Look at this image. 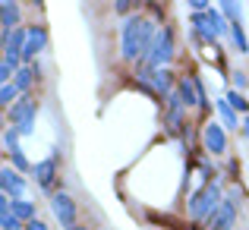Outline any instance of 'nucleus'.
I'll return each mask as SVG.
<instances>
[{"instance_id": "nucleus-1", "label": "nucleus", "mask_w": 249, "mask_h": 230, "mask_svg": "<svg viewBox=\"0 0 249 230\" xmlns=\"http://www.w3.org/2000/svg\"><path fill=\"white\" fill-rule=\"evenodd\" d=\"M158 22L145 13H136V16H126L120 25V57L126 63H142L148 54V48L158 38Z\"/></svg>"}, {"instance_id": "nucleus-2", "label": "nucleus", "mask_w": 249, "mask_h": 230, "mask_svg": "<svg viewBox=\"0 0 249 230\" xmlns=\"http://www.w3.org/2000/svg\"><path fill=\"white\" fill-rule=\"evenodd\" d=\"M221 202H224V189H221V183H218V180H208L205 186L199 189V193L189 195L186 212H189V218H193V221L205 224V221L221 208Z\"/></svg>"}, {"instance_id": "nucleus-3", "label": "nucleus", "mask_w": 249, "mask_h": 230, "mask_svg": "<svg viewBox=\"0 0 249 230\" xmlns=\"http://www.w3.org/2000/svg\"><path fill=\"white\" fill-rule=\"evenodd\" d=\"M170 57H174V29H170V25H161L158 38H155V44L148 48V54H145L142 63L152 67V70H167Z\"/></svg>"}, {"instance_id": "nucleus-4", "label": "nucleus", "mask_w": 249, "mask_h": 230, "mask_svg": "<svg viewBox=\"0 0 249 230\" xmlns=\"http://www.w3.org/2000/svg\"><path fill=\"white\" fill-rule=\"evenodd\" d=\"M35 117H38V101L32 95H22L10 107V126L19 129V136H29L35 129Z\"/></svg>"}, {"instance_id": "nucleus-5", "label": "nucleus", "mask_w": 249, "mask_h": 230, "mask_svg": "<svg viewBox=\"0 0 249 230\" xmlns=\"http://www.w3.org/2000/svg\"><path fill=\"white\" fill-rule=\"evenodd\" d=\"M164 126H167L170 136H180L183 126H189L186 123V104H183V98L177 95V88L164 98Z\"/></svg>"}, {"instance_id": "nucleus-6", "label": "nucleus", "mask_w": 249, "mask_h": 230, "mask_svg": "<svg viewBox=\"0 0 249 230\" xmlns=\"http://www.w3.org/2000/svg\"><path fill=\"white\" fill-rule=\"evenodd\" d=\"M32 174H35V183H38V189H41V193H51V195L57 193V180H60V161H57V155L38 161Z\"/></svg>"}, {"instance_id": "nucleus-7", "label": "nucleus", "mask_w": 249, "mask_h": 230, "mask_svg": "<svg viewBox=\"0 0 249 230\" xmlns=\"http://www.w3.org/2000/svg\"><path fill=\"white\" fill-rule=\"evenodd\" d=\"M51 212H54V218L60 221L63 230H76V202L70 193H54L51 195Z\"/></svg>"}, {"instance_id": "nucleus-8", "label": "nucleus", "mask_w": 249, "mask_h": 230, "mask_svg": "<svg viewBox=\"0 0 249 230\" xmlns=\"http://www.w3.org/2000/svg\"><path fill=\"white\" fill-rule=\"evenodd\" d=\"M199 139H202V145H205L208 155H224L227 152V133H224V126H221V123H214V120L202 123Z\"/></svg>"}, {"instance_id": "nucleus-9", "label": "nucleus", "mask_w": 249, "mask_h": 230, "mask_svg": "<svg viewBox=\"0 0 249 230\" xmlns=\"http://www.w3.org/2000/svg\"><path fill=\"white\" fill-rule=\"evenodd\" d=\"M237 212H240V202H233V199H227L224 195V202H221V208L212 214V218L202 224V230H233V221H237Z\"/></svg>"}, {"instance_id": "nucleus-10", "label": "nucleus", "mask_w": 249, "mask_h": 230, "mask_svg": "<svg viewBox=\"0 0 249 230\" xmlns=\"http://www.w3.org/2000/svg\"><path fill=\"white\" fill-rule=\"evenodd\" d=\"M44 48H48V29H44V25H32V29H29V38H25L22 63H25V67H32V60H35Z\"/></svg>"}, {"instance_id": "nucleus-11", "label": "nucleus", "mask_w": 249, "mask_h": 230, "mask_svg": "<svg viewBox=\"0 0 249 230\" xmlns=\"http://www.w3.org/2000/svg\"><path fill=\"white\" fill-rule=\"evenodd\" d=\"M0 189H3L6 199H22V193H25V180L19 177V170L3 167V170H0Z\"/></svg>"}, {"instance_id": "nucleus-12", "label": "nucleus", "mask_w": 249, "mask_h": 230, "mask_svg": "<svg viewBox=\"0 0 249 230\" xmlns=\"http://www.w3.org/2000/svg\"><path fill=\"white\" fill-rule=\"evenodd\" d=\"M25 38H29V29L3 32V57H19V60H22V51H25Z\"/></svg>"}, {"instance_id": "nucleus-13", "label": "nucleus", "mask_w": 249, "mask_h": 230, "mask_svg": "<svg viewBox=\"0 0 249 230\" xmlns=\"http://www.w3.org/2000/svg\"><path fill=\"white\" fill-rule=\"evenodd\" d=\"M177 95L183 98V104L186 107H199V85H196V76H183L177 79Z\"/></svg>"}, {"instance_id": "nucleus-14", "label": "nucleus", "mask_w": 249, "mask_h": 230, "mask_svg": "<svg viewBox=\"0 0 249 230\" xmlns=\"http://www.w3.org/2000/svg\"><path fill=\"white\" fill-rule=\"evenodd\" d=\"M0 25H3V32L19 29V3L16 0H3L0 3Z\"/></svg>"}, {"instance_id": "nucleus-15", "label": "nucleus", "mask_w": 249, "mask_h": 230, "mask_svg": "<svg viewBox=\"0 0 249 230\" xmlns=\"http://www.w3.org/2000/svg\"><path fill=\"white\" fill-rule=\"evenodd\" d=\"M0 227L3 230H25V224L13 214V199L0 195Z\"/></svg>"}, {"instance_id": "nucleus-16", "label": "nucleus", "mask_w": 249, "mask_h": 230, "mask_svg": "<svg viewBox=\"0 0 249 230\" xmlns=\"http://www.w3.org/2000/svg\"><path fill=\"white\" fill-rule=\"evenodd\" d=\"M35 76H38V63H32V67H22L16 73V79H13V85H16L22 95H29L32 91V82H35Z\"/></svg>"}, {"instance_id": "nucleus-17", "label": "nucleus", "mask_w": 249, "mask_h": 230, "mask_svg": "<svg viewBox=\"0 0 249 230\" xmlns=\"http://www.w3.org/2000/svg\"><path fill=\"white\" fill-rule=\"evenodd\" d=\"M13 214H16L22 224L38 221V218H35V202H29V199H13Z\"/></svg>"}, {"instance_id": "nucleus-18", "label": "nucleus", "mask_w": 249, "mask_h": 230, "mask_svg": "<svg viewBox=\"0 0 249 230\" xmlns=\"http://www.w3.org/2000/svg\"><path fill=\"white\" fill-rule=\"evenodd\" d=\"M19 63H22V60H19V57H3V60H0V82H13V79H16V73H19V70H22V67H19Z\"/></svg>"}, {"instance_id": "nucleus-19", "label": "nucleus", "mask_w": 249, "mask_h": 230, "mask_svg": "<svg viewBox=\"0 0 249 230\" xmlns=\"http://www.w3.org/2000/svg\"><path fill=\"white\" fill-rule=\"evenodd\" d=\"M214 110L221 114V120H224V126H231V129H237L240 126V120H237V110L227 104V98H221V101H214Z\"/></svg>"}, {"instance_id": "nucleus-20", "label": "nucleus", "mask_w": 249, "mask_h": 230, "mask_svg": "<svg viewBox=\"0 0 249 230\" xmlns=\"http://www.w3.org/2000/svg\"><path fill=\"white\" fill-rule=\"evenodd\" d=\"M19 98H22V91H19V88H16V85H13V82L0 85V107H6V110H10L13 104L19 101Z\"/></svg>"}, {"instance_id": "nucleus-21", "label": "nucleus", "mask_w": 249, "mask_h": 230, "mask_svg": "<svg viewBox=\"0 0 249 230\" xmlns=\"http://www.w3.org/2000/svg\"><path fill=\"white\" fill-rule=\"evenodd\" d=\"M227 104H231V107L233 110H237V114H246L249 117V98L243 95V91H237V88H231V91H227Z\"/></svg>"}, {"instance_id": "nucleus-22", "label": "nucleus", "mask_w": 249, "mask_h": 230, "mask_svg": "<svg viewBox=\"0 0 249 230\" xmlns=\"http://www.w3.org/2000/svg\"><path fill=\"white\" fill-rule=\"evenodd\" d=\"M231 38L237 44V54H249V41H246V32L240 22H231Z\"/></svg>"}, {"instance_id": "nucleus-23", "label": "nucleus", "mask_w": 249, "mask_h": 230, "mask_svg": "<svg viewBox=\"0 0 249 230\" xmlns=\"http://www.w3.org/2000/svg\"><path fill=\"white\" fill-rule=\"evenodd\" d=\"M221 16H224L227 22H240V3H233V0H224V3H221Z\"/></svg>"}, {"instance_id": "nucleus-24", "label": "nucleus", "mask_w": 249, "mask_h": 230, "mask_svg": "<svg viewBox=\"0 0 249 230\" xmlns=\"http://www.w3.org/2000/svg\"><path fill=\"white\" fill-rule=\"evenodd\" d=\"M10 161H13V170H35L29 164V158L22 155V148H16V152H10Z\"/></svg>"}, {"instance_id": "nucleus-25", "label": "nucleus", "mask_w": 249, "mask_h": 230, "mask_svg": "<svg viewBox=\"0 0 249 230\" xmlns=\"http://www.w3.org/2000/svg\"><path fill=\"white\" fill-rule=\"evenodd\" d=\"M3 145H6V152H16L19 148V129H13V126L3 129Z\"/></svg>"}, {"instance_id": "nucleus-26", "label": "nucleus", "mask_w": 249, "mask_h": 230, "mask_svg": "<svg viewBox=\"0 0 249 230\" xmlns=\"http://www.w3.org/2000/svg\"><path fill=\"white\" fill-rule=\"evenodd\" d=\"M233 82H237V91H240V88H243V85L249 82V79H246V73H243V70H237V73H233Z\"/></svg>"}, {"instance_id": "nucleus-27", "label": "nucleus", "mask_w": 249, "mask_h": 230, "mask_svg": "<svg viewBox=\"0 0 249 230\" xmlns=\"http://www.w3.org/2000/svg\"><path fill=\"white\" fill-rule=\"evenodd\" d=\"M133 6L136 3H129V0H120V3H117V13H133ZM133 16H136V13H133Z\"/></svg>"}, {"instance_id": "nucleus-28", "label": "nucleus", "mask_w": 249, "mask_h": 230, "mask_svg": "<svg viewBox=\"0 0 249 230\" xmlns=\"http://www.w3.org/2000/svg\"><path fill=\"white\" fill-rule=\"evenodd\" d=\"M25 230H48L44 221H32V224H25Z\"/></svg>"}, {"instance_id": "nucleus-29", "label": "nucleus", "mask_w": 249, "mask_h": 230, "mask_svg": "<svg viewBox=\"0 0 249 230\" xmlns=\"http://www.w3.org/2000/svg\"><path fill=\"white\" fill-rule=\"evenodd\" d=\"M243 136L249 139V117H243Z\"/></svg>"}, {"instance_id": "nucleus-30", "label": "nucleus", "mask_w": 249, "mask_h": 230, "mask_svg": "<svg viewBox=\"0 0 249 230\" xmlns=\"http://www.w3.org/2000/svg\"><path fill=\"white\" fill-rule=\"evenodd\" d=\"M76 230H89V227H76Z\"/></svg>"}]
</instances>
